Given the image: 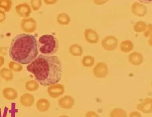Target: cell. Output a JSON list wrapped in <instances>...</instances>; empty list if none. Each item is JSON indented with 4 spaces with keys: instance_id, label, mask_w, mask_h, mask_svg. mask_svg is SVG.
<instances>
[{
    "instance_id": "1",
    "label": "cell",
    "mask_w": 152,
    "mask_h": 117,
    "mask_svg": "<svg viewBox=\"0 0 152 117\" xmlns=\"http://www.w3.org/2000/svg\"><path fill=\"white\" fill-rule=\"evenodd\" d=\"M26 70L44 87L58 83L62 77V63L58 57L54 55L40 54L27 66Z\"/></svg>"
},
{
    "instance_id": "2",
    "label": "cell",
    "mask_w": 152,
    "mask_h": 117,
    "mask_svg": "<svg viewBox=\"0 0 152 117\" xmlns=\"http://www.w3.org/2000/svg\"><path fill=\"white\" fill-rule=\"evenodd\" d=\"M10 56L21 64H28L38 56L37 39L28 34L18 35L12 40L10 47Z\"/></svg>"
},
{
    "instance_id": "3",
    "label": "cell",
    "mask_w": 152,
    "mask_h": 117,
    "mask_svg": "<svg viewBox=\"0 0 152 117\" xmlns=\"http://www.w3.org/2000/svg\"><path fill=\"white\" fill-rule=\"evenodd\" d=\"M38 50L42 55L53 56L59 48V42L56 37L50 34H45L37 41Z\"/></svg>"
},
{
    "instance_id": "4",
    "label": "cell",
    "mask_w": 152,
    "mask_h": 117,
    "mask_svg": "<svg viewBox=\"0 0 152 117\" xmlns=\"http://www.w3.org/2000/svg\"><path fill=\"white\" fill-rule=\"evenodd\" d=\"M47 92L50 97L58 98L64 94V87L63 84L56 83L48 86L47 89Z\"/></svg>"
},
{
    "instance_id": "5",
    "label": "cell",
    "mask_w": 152,
    "mask_h": 117,
    "mask_svg": "<svg viewBox=\"0 0 152 117\" xmlns=\"http://www.w3.org/2000/svg\"><path fill=\"white\" fill-rule=\"evenodd\" d=\"M108 67L106 64L103 63L98 64L93 70V73L97 78L103 79L108 74Z\"/></svg>"
},
{
    "instance_id": "6",
    "label": "cell",
    "mask_w": 152,
    "mask_h": 117,
    "mask_svg": "<svg viewBox=\"0 0 152 117\" xmlns=\"http://www.w3.org/2000/svg\"><path fill=\"white\" fill-rule=\"evenodd\" d=\"M137 109L143 113H150L152 111V98H147L143 102L137 105Z\"/></svg>"
},
{
    "instance_id": "7",
    "label": "cell",
    "mask_w": 152,
    "mask_h": 117,
    "mask_svg": "<svg viewBox=\"0 0 152 117\" xmlns=\"http://www.w3.org/2000/svg\"><path fill=\"white\" fill-rule=\"evenodd\" d=\"M58 103L61 108L70 109L74 105L75 100L72 96L65 95L59 99Z\"/></svg>"
},
{
    "instance_id": "8",
    "label": "cell",
    "mask_w": 152,
    "mask_h": 117,
    "mask_svg": "<svg viewBox=\"0 0 152 117\" xmlns=\"http://www.w3.org/2000/svg\"><path fill=\"white\" fill-rule=\"evenodd\" d=\"M20 104L24 107H30L34 104L35 98L33 95L30 93H26L23 94L20 97Z\"/></svg>"
},
{
    "instance_id": "9",
    "label": "cell",
    "mask_w": 152,
    "mask_h": 117,
    "mask_svg": "<svg viewBox=\"0 0 152 117\" xmlns=\"http://www.w3.org/2000/svg\"><path fill=\"white\" fill-rule=\"evenodd\" d=\"M3 97L9 101H13L17 98V91L14 88L5 87L2 90Z\"/></svg>"
},
{
    "instance_id": "10",
    "label": "cell",
    "mask_w": 152,
    "mask_h": 117,
    "mask_svg": "<svg viewBox=\"0 0 152 117\" xmlns=\"http://www.w3.org/2000/svg\"><path fill=\"white\" fill-rule=\"evenodd\" d=\"M36 108L40 112H46L50 107V103L48 99L45 98L39 99L36 102Z\"/></svg>"
},
{
    "instance_id": "11",
    "label": "cell",
    "mask_w": 152,
    "mask_h": 117,
    "mask_svg": "<svg viewBox=\"0 0 152 117\" xmlns=\"http://www.w3.org/2000/svg\"><path fill=\"white\" fill-rule=\"evenodd\" d=\"M0 76L7 82L11 81L14 79V73L10 69L3 68L0 70Z\"/></svg>"
},
{
    "instance_id": "12",
    "label": "cell",
    "mask_w": 152,
    "mask_h": 117,
    "mask_svg": "<svg viewBox=\"0 0 152 117\" xmlns=\"http://www.w3.org/2000/svg\"><path fill=\"white\" fill-rule=\"evenodd\" d=\"M25 88L30 92L36 91L39 88V83L34 80H30L26 82Z\"/></svg>"
},
{
    "instance_id": "13",
    "label": "cell",
    "mask_w": 152,
    "mask_h": 117,
    "mask_svg": "<svg viewBox=\"0 0 152 117\" xmlns=\"http://www.w3.org/2000/svg\"><path fill=\"white\" fill-rule=\"evenodd\" d=\"M110 117H127V114L123 109L115 108L111 110Z\"/></svg>"
},
{
    "instance_id": "14",
    "label": "cell",
    "mask_w": 152,
    "mask_h": 117,
    "mask_svg": "<svg viewBox=\"0 0 152 117\" xmlns=\"http://www.w3.org/2000/svg\"><path fill=\"white\" fill-rule=\"evenodd\" d=\"M129 61L133 65H138L142 62V58L140 55L132 54L129 57Z\"/></svg>"
},
{
    "instance_id": "15",
    "label": "cell",
    "mask_w": 152,
    "mask_h": 117,
    "mask_svg": "<svg viewBox=\"0 0 152 117\" xmlns=\"http://www.w3.org/2000/svg\"><path fill=\"white\" fill-rule=\"evenodd\" d=\"M9 66L11 70L17 72H21L23 69V66L21 64L16 62H11Z\"/></svg>"
},
{
    "instance_id": "16",
    "label": "cell",
    "mask_w": 152,
    "mask_h": 117,
    "mask_svg": "<svg viewBox=\"0 0 152 117\" xmlns=\"http://www.w3.org/2000/svg\"><path fill=\"white\" fill-rule=\"evenodd\" d=\"M94 59L90 56H86L83 60V65L85 67H91L94 64Z\"/></svg>"
},
{
    "instance_id": "17",
    "label": "cell",
    "mask_w": 152,
    "mask_h": 117,
    "mask_svg": "<svg viewBox=\"0 0 152 117\" xmlns=\"http://www.w3.org/2000/svg\"><path fill=\"white\" fill-rule=\"evenodd\" d=\"M86 117H99V116L95 111H89L86 113Z\"/></svg>"
},
{
    "instance_id": "18",
    "label": "cell",
    "mask_w": 152,
    "mask_h": 117,
    "mask_svg": "<svg viewBox=\"0 0 152 117\" xmlns=\"http://www.w3.org/2000/svg\"><path fill=\"white\" fill-rule=\"evenodd\" d=\"M129 117H142V116L140 113L137 111H134L129 113Z\"/></svg>"
},
{
    "instance_id": "19",
    "label": "cell",
    "mask_w": 152,
    "mask_h": 117,
    "mask_svg": "<svg viewBox=\"0 0 152 117\" xmlns=\"http://www.w3.org/2000/svg\"><path fill=\"white\" fill-rule=\"evenodd\" d=\"M138 1L143 4H150L152 2V0H138Z\"/></svg>"
},
{
    "instance_id": "20",
    "label": "cell",
    "mask_w": 152,
    "mask_h": 117,
    "mask_svg": "<svg viewBox=\"0 0 152 117\" xmlns=\"http://www.w3.org/2000/svg\"><path fill=\"white\" fill-rule=\"evenodd\" d=\"M58 117H69V116H67V115H61V116H59Z\"/></svg>"
},
{
    "instance_id": "21",
    "label": "cell",
    "mask_w": 152,
    "mask_h": 117,
    "mask_svg": "<svg viewBox=\"0 0 152 117\" xmlns=\"http://www.w3.org/2000/svg\"><path fill=\"white\" fill-rule=\"evenodd\" d=\"M1 83V78H0V84Z\"/></svg>"
}]
</instances>
